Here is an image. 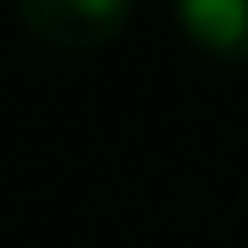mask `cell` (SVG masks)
<instances>
[{
  "mask_svg": "<svg viewBox=\"0 0 248 248\" xmlns=\"http://www.w3.org/2000/svg\"><path fill=\"white\" fill-rule=\"evenodd\" d=\"M187 45L210 61H248V0H171Z\"/></svg>",
  "mask_w": 248,
  "mask_h": 248,
  "instance_id": "2",
  "label": "cell"
},
{
  "mask_svg": "<svg viewBox=\"0 0 248 248\" xmlns=\"http://www.w3.org/2000/svg\"><path fill=\"white\" fill-rule=\"evenodd\" d=\"M17 17L39 45L89 55L133 22V0H17Z\"/></svg>",
  "mask_w": 248,
  "mask_h": 248,
  "instance_id": "1",
  "label": "cell"
}]
</instances>
